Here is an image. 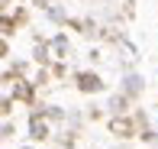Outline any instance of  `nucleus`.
Instances as JSON below:
<instances>
[]
</instances>
